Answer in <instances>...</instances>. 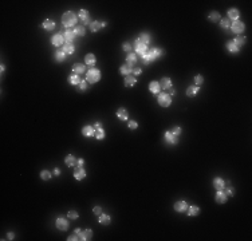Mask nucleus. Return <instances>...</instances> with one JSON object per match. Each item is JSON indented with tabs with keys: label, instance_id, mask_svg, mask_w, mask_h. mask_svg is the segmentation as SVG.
I'll return each instance as SVG.
<instances>
[{
	"label": "nucleus",
	"instance_id": "obj_1",
	"mask_svg": "<svg viewBox=\"0 0 252 241\" xmlns=\"http://www.w3.org/2000/svg\"><path fill=\"white\" fill-rule=\"evenodd\" d=\"M78 22V16L75 15L73 11H67L62 15V24L66 27V28H70L74 24H76Z\"/></svg>",
	"mask_w": 252,
	"mask_h": 241
},
{
	"label": "nucleus",
	"instance_id": "obj_2",
	"mask_svg": "<svg viewBox=\"0 0 252 241\" xmlns=\"http://www.w3.org/2000/svg\"><path fill=\"white\" fill-rule=\"evenodd\" d=\"M101 79V73L98 69H91L86 73V80L89 83H97Z\"/></svg>",
	"mask_w": 252,
	"mask_h": 241
},
{
	"label": "nucleus",
	"instance_id": "obj_3",
	"mask_svg": "<svg viewBox=\"0 0 252 241\" xmlns=\"http://www.w3.org/2000/svg\"><path fill=\"white\" fill-rule=\"evenodd\" d=\"M157 101H158V105L162 107H168L172 105V97L166 93H160L158 97H157Z\"/></svg>",
	"mask_w": 252,
	"mask_h": 241
},
{
	"label": "nucleus",
	"instance_id": "obj_4",
	"mask_svg": "<svg viewBox=\"0 0 252 241\" xmlns=\"http://www.w3.org/2000/svg\"><path fill=\"white\" fill-rule=\"evenodd\" d=\"M231 31L235 32V34H241L244 32V30H246V24H244L243 22H240V20H235V22L231 23Z\"/></svg>",
	"mask_w": 252,
	"mask_h": 241
},
{
	"label": "nucleus",
	"instance_id": "obj_5",
	"mask_svg": "<svg viewBox=\"0 0 252 241\" xmlns=\"http://www.w3.org/2000/svg\"><path fill=\"white\" fill-rule=\"evenodd\" d=\"M74 232L76 233V235L79 236V240H82V241H87V240H90L93 237V232L90 229H86V230H80V229H75Z\"/></svg>",
	"mask_w": 252,
	"mask_h": 241
},
{
	"label": "nucleus",
	"instance_id": "obj_6",
	"mask_svg": "<svg viewBox=\"0 0 252 241\" xmlns=\"http://www.w3.org/2000/svg\"><path fill=\"white\" fill-rule=\"evenodd\" d=\"M134 44H136V51H137V54H138V55H145V54L147 52V46L146 44H144L142 42H141L140 39H136V42H134Z\"/></svg>",
	"mask_w": 252,
	"mask_h": 241
},
{
	"label": "nucleus",
	"instance_id": "obj_7",
	"mask_svg": "<svg viewBox=\"0 0 252 241\" xmlns=\"http://www.w3.org/2000/svg\"><path fill=\"white\" fill-rule=\"evenodd\" d=\"M56 228L59 230H62V232H65V230L69 229V221L65 218V217H58L56 218Z\"/></svg>",
	"mask_w": 252,
	"mask_h": 241
},
{
	"label": "nucleus",
	"instance_id": "obj_8",
	"mask_svg": "<svg viewBox=\"0 0 252 241\" xmlns=\"http://www.w3.org/2000/svg\"><path fill=\"white\" fill-rule=\"evenodd\" d=\"M93 127H94V130H95V135H94V137H95L97 140H103V138H105V130L102 129V125H101V122L95 123Z\"/></svg>",
	"mask_w": 252,
	"mask_h": 241
},
{
	"label": "nucleus",
	"instance_id": "obj_9",
	"mask_svg": "<svg viewBox=\"0 0 252 241\" xmlns=\"http://www.w3.org/2000/svg\"><path fill=\"white\" fill-rule=\"evenodd\" d=\"M147 54L153 58V59H157V58H161L165 54V51L161 50V48H157V47H152V48L147 50Z\"/></svg>",
	"mask_w": 252,
	"mask_h": 241
},
{
	"label": "nucleus",
	"instance_id": "obj_10",
	"mask_svg": "<svg viewBox=\"0 0 252 241\" xmlns=\"http://www.w3.org/2000/svg\"><path fill=\"white\" fill-rule=\"evenodd\" d=\"M51 43L54 46H63L65 44V38H63V34L62 32H59V34H55V35L52 36V39H51Z\"/></svg>",
	"mask_w": 252,
	"mask_h": 241
},
{
	"label": "nucleus",
	"instance_id": "obj_11",
	"mask_svg": "<svg viewBox=\"0 0 252 241\" xmlns=\"http://www.w3.org/2000/svg\"><path fill=\"white\" fill-rule=\"evenodd\" d=\"M75 32H74V30L73 28H67L65 32H63V38H65L66 40V43H73V40L74 38H75Z\"/></svg>",
	"mask_w": 252,
	"mask_h": 241
},
{
	"label": "nucleus",
	"instance_id": "obj_12",
	"mask_svg": "<svg viewBox=\"0 0 252 241\" xmlns=\"http://www.w3.org/2000/svg\"><path fill=\"white\" fill-rule=\"evenodd\" d=\"M212 185H213V188L216 189L217 192L219 190H223L224 188H225V182L223 181V178H220V177H216L213 179V182H212Z\"/></svg>",
	"mask_w": 252,
	"mask_h": 241
},
{
	"label": "nucleus",
	"instance_id": "obj_13",
	"mask_svg": "<svg viewBox=\"0 0 252 241\" xmlns=\"http://www.w3.org/2000/svg\"><path fill=\"white\" fill-rule=\"evenodd\" d=\"M74 177H75V179L80 181V179H83V178L86 177V170H85L83 168H79V166H76L75 170H74Z\"/></svg>",
	"mask_w": 252,
	"mask_h": 241
},
{
	"label": "nucleus",
	"instance_id": "obj_14",
	"mask_svg": "<svg viewBox=\"0 0 252 241\" xmlns=\"http://www.w3.org/2000/svg\"><path fill=\"white\" fill-rule=\"evenodd\" d=\"M240 18V12H239V9H236V8H231V9H228V18L227 19H229V20H239Z\"/></svg>",
	"mask_w": 252,
	"mask_h": 241
},
{
	"label": "nucleus",
	"instance_id": "obj_15",
	"mask_svg": "<svg viewBox=\"0 0 252 241\" xmlns=\"http://www.w3.org/2000/svg\"><path fill=\"white\" fill-rule=\"evenodd\" d=\"M227 198H228V196H227L223 190H219V192L216 193V196H215V200H216L217 204H225V202H227Z\"/></svg>",
	"mask_w": 252,
	"mask_h": 241
},
{
	"label": "nucleus",
	"instance_id": "obj_16",
	"mask_svg": "<svg viewBox=\"0 0 252 241\" xmlns=\"http://www.w3.org/2000/svg\"><path fill=\"white\" fill-rule=\"evenodd\" d=\"M186 209H188V204L185 201H177L174 204V210H176V212L183 213V212H185Z\"/></svg>",
	"mask_w": 252,
	"mask_h": 241
},
{
	"label": "nucleus",
	"instance_id": "obj_17",
	"mask_svg": "<svg viewBox=\"0 0 252 241\" xmlns=\"http://www.w3.org/2000/svg\"><path fill=\"white\" fill-rule=\"evenodd\" d=\"M160 86H161V89H164V90H170L172 89V80H170V78H162L161 79V82H160Z\"/></svg>",
	"mask_w": 252,
	"mask_h": 241
},
{
	"label": "nucleus",
	"instance_id": "obj_18",
	"mask_svg": "<svg viewBox=\"0 0 252 241\" xmlns=\"http://www.w3.org/2000/svg\"><path fill=\"white\" fill-rule=\"evenodd\" d=\"M82 134L85 135V137H94L95 135V130H94L93 126H90V125H87L82 129Z\"/></svg>",
	"mask_w": 252,
	"mask_h": 241
},
{
	"label": "nucleus",
	"instance_id": "obj_19",
	"mask_svg": "<svg viewBox=\"0 0 252 241\" xmlns=\"http://www.w3.org/2000/svg\"><path fill=\"white\" fill-rule=\"evenodd\" d=\"M73 73L74 74H78V75H79V74H85L86 73V67L83 66L82 63H75L73 66Z\"/></svg>",
	"mask_w": 252,
	"mask_h": 241
},
{
	"label": "nucleus",
	"instance_id": "obj_20",
	"mask_svg": "<svg viewBox=\"0 0 252 241\" xmlns=\"http://www.w3.org/2000/svg\"><path fill=\"white\" fill-rule=\"evenodd\" d=\"M149 90H150V93H153V94H160V90H161L160 83H158V82H156V80L150 82V84H149Z\"/></svg>",
	"mask_w": 252,
	"mask_h": 241
},
{
	"label": "nucleus",
	"instance_id": "obj_21",
	"mask_svg": "<svg viewBox=\"0 0 252 241\" xmlns=\"http://www.w3.org/2000/svg\"><path fill=\"white\" fill-rule=\"evenodd\" d=\"M199 90H200V87L196 86V84H194V86H189L186 89V97H196Z\"/></svg>",
	"mask_w": 252,
	"mask_h": 241
},
{
	"label": "nucleus",
	"instance_id": "obj_22",
	"mask_svg": "<svg viewBox=\"0 0 252 241\" xmlns=\"http://www.w3.org/2000/svg\"><path fill=\"white\" fill-rule=\"evenodd\" d=\"M117 117H118V119H121V121H127L129 114H127L126 108H123V107L118 108V111H117Z\"/></svg>",
	"mask_w": 252,
	"mask_h": 241
},
{
	"label": "nucleus",
	"instance_id": "obj_23",
	"mask_svg": "<svg viewBox=\"0 0 252 241\" xmlns=\"http://www.w3.org/2000/svg\"><path fill=\"white\" fill-rule=\"evenodd\" d=\"M227 50L229 51V52H232V54H237L240 51V48L237 47L236 44H235V42L233 40H229V42L227 43Z\"/></svg>",
	"mask_w": 252,
	"mask_h": 241
},
{
	"label": "nucleus",
	"instance_id": "obj_24",
	"mask_svg": "<svg viewBox=\"0 0 252 241\" xmlns=\"http://www.w3.org/2000/svg\"><path fill=\"white\" fill-rule=\"evenodd\" d=\"M42 27L46 30V31H51V30H54V27H55V22H54V20H51V19H47V20H44V22H43Z\"/></svg>",
	"mask_w": 252,
	"mask_h": 241
},
{
	"label": "nucleus",
	"instance_id": "obj_25",
	"mask_svg": "<svg viewBox=\"0 0 252 241\" xmlns=\"http://www.w3.org/2000/svg\"><path fill=\"white\" fill-rule=\"evenodd\" d=\"M137 62V55L136 54H129V55L126 56V64L130 67H133L134 69V64Z\"/></svg>",
	"mask_w": 252,
	"mask_h": 241
},
{
	"label": "nucleus",
	"instance_id": "obj_26",
	"mask_svg": "<svg viewBox=\"0 0 252 241\" xmlns=\"http://www.w3.org/2000/svg\"><path fill=\"white\" fill-rule=\"evenodd\" d=\"M136 83H137V78L136 76H133V75L125 76V86L126 87H133Z\"/></svg>",
	"mask_w": 252,
	"mask_h": 241
},
{
	"label": "nucleus",
	"instance_id": "obj_27",
	"mask_svg": "<svg viewBox=\"0 0 252 241\" xmlns=\"http://www.w3.org/2000/svg\"><path fill=\"white\" fill-rule=\"evenodd\" d=\"M85 63L87 66H94V64L97 63V59H95V56H94V54H87L85 56Z\"/></svg>",
	"mask_w": 252,
	"mask_h": 241
},
{
	"label": "nucleus",
	"instance_id": "obj_28",
	"mask_svg": "<svg viewBox=\"0 0 252 241\" xmlns=\"http://www.w3.org/2000/svg\"><path fill=\"white\" fill-rule=\"evenodd\" d=\"M65 162H66V165L69 166V168H73V166H75V165H76V162H78V161H76L75 157H74L73 154H69V155L66 157Z\"/></svg>",
	"mask_w": 252,
	"mask_h": 241
},
{
	"label": "nucleus",
	"instance_id": "obj_29",
	"mask_svg": "<svg viewBox=\"0 0 252 241\" xmlns=\"http://www.w3.org/2000/svg\"><path fill=\"white\" fill-rule=\"evenodd\" d=\"M101 28H102V23L98 22V20H94V22H91V24H90V31L91 32H98Z\"/></svg>",
	"mask_w": 252,
	"mask_h": 241
},
{
	"label": "nucleus",
	"instance_id": "obj_30",
	"mask_svg": "<svg viewBox=\"0 0 252 241\" xmlns=\"http://www.w3.org/2000/svg\"><path fill=\"white\" fill-rule=\"evenodd\" d=\"M63 51H65L66 54H70V55H71V54L75 52V47H74L73 43H65V44H63Z\"/></svg>",
	"mask_w": 252,
	"mask_h": 241
},
{
	"label": "nucleus",
	"instance_id": "obj_31",
	"mask_svg": "<svg viewBox=\"0 0 252 241\" xmlns=\"http://www.w3.org/2000/svg\"><path fill=\"white\" fill-rule=\"evenodd\" d=\"M165 140H166V142H169V144H173V145L177 144V137L172 134V131H166V133H165Z\"/></svg>",
	"mask_w": 252,
	"mask_h": 241
},
{
	"label": "nucleus",
	"instance_id": "obj_32",
	"mask_svg": "<svg viewBox=\"0 0 252 241\" xmlns=\"http://www.w3.org/2000/svg\"><path fill=\"white\" fill-rule=\"evenodd\" d=\"M132 71H133V67L127 66V64H123V66L119 69V73L122 74V75H125V76L130 75V73H132Z\"/></svg>",
	"mask_w": 252,
	"mask_h": 241
},
{
	"label": "nucleus",
	"instance_id": "obj_33",
	"mask_svg": "<svg viewBox=\"0 0 252 241\" xmlns=\"http://www.w3.org/2000/svg\"><path fill=\"white\" fill-rule=\"evenodd\" d=\"M208 20H211V22H219V20H220V13L217 11L209 12V15H208Z\"/></svg>",
	"mask_w": 252,
	"mask_h": 241
},
{
	"label": "nucleus",
	"instance_id": "obj_34",
	"mask_svg": "<svg viewBox=\"0 0 252 241\" xmlns=\"http://www.w3.org/2000/svg\"><path fill=\"white\" fill-rule=\"evenodd\" d=\"M78 18L82 20V22H85V20L90 19V13H89V11H87V9H80L79 13H78Z\"/></svg>",
	"mask_w": 252,
	"mask_h": 241
},
{
	"label": "nucleus",
	"instance_id": "obj_35",
	"mask_svg": "<svg viewBox=\"0 0 252 241\" xmlns=\"http://www.w3.org/2000/svg\"><path fill=\"white\" fill-rule=\"evenodd\" d=\"M233 42H235V44L240 48V47L244 46V43H246V36H244V35H239L236 39H233Z\"/></svg>",
	"mask_w": 252,
	"mask_h": 241
},
{
	"label": "nucleus",
	"instance_id": "obj_36",
	"mask_svg": "<svg viewBox=\"0 0 252 241\" xmlns=\"http://www.w3.org/2000/svg\"><path fill=\"white\" fill-rule=\"evenodd\" d=\"M69 82L71 84H79L82 80H80V78H79L78 74H73V75L69 78Z\"/></svg>",
	"mask_w": 252,
	"mask_h": 241
},
{
	"label": "nucleus",
	"instance_id": "obj_37",
	"mask_svg": "<svg viewBox=\"0 0 252 241\" xmlns=\"http://www.w3.org/2000/svg\"><path fill=\"white\" fill-rule=\"evenodd\" d=\"M55 56H56V60H58V62H63V60L66 59V52L63 50H58L55 52Z\"/></svg>",
	"mask_w": 252,
	"mask_h": 241
},
{
	"label": "nucleus",
	"instance_id": "obj_38",
	"mask_svg": "<svg viewBox=\"0 0 252 241\" xmlns=\"http://www.w3.org/2000/svg\"><path fill=\"white\" fill-rule=\"evenodd\" d=\"M99 222L102 225H109L110 224V216L109 214H99Z\"/></svg>",
	"mask_w": 252,
	"mask_h": 241
},
{
	"label": "nucleus",
	"instance_id": "obj_39",
	"mask_svg": "<svg viewBox=\"0 0 252 241\" xmlns=\"http://www.w3.org/2000/svg\"><path fill=\"white\" fill-rule=\"evenodd\" d=\"M74 32H75V35H76V36H83V35L86 34L85 27H83V26H76L75 28H74Z\"/></svg>",
	"mask_w": 252,
	"mask_h": 241
},
{
	"label": "nucleus",
	"instance_id": "obj_40",
	"mask_svg": "<svg viewBox=\"0 0 252 241\" xmlns=\"http://www.w3.org/2000/svg\"><path fill=\"white\" fill-rule=\"evenodd\" d=\"M199 212H200V209H199V206H196V205H192L189 209H188V214L189 216H197L199 214Z\"/></svg>",
	"mask_w": 252,
	"mask_h": 241
},
{
	"label": "nucleus",
	"instance_id": "obj_41",
	"mask_svg": "<svg viewBox=\"0 0 252 241\" xmlns=\"http://www.w3.org/2000/svg\"><path fill=\"white\" fill-rule=\"evenodd\" d=\"M140 40L144 43V44H146V46H147V44L150 43V35H149V34H141Z\"/></svg>",
	"mask_w": 252,
	"mask_h": 241
},
{
	"label": "nucleus",
	"instance_id": "obj_42",
	"mask_svg": "<svg viewBox=\"0 0 252 241\" xmlns=\"http://www.w3.org/2000/svg\"><path fill=\"white\" fill-rule=\"evenodd\" d=\"M220 27H221V28H224V30L229 28V27H231L229 19H221V20H220Z\"/></svg>",
	"mask_w": 252,
	"mask_h": 241
},
{
	"label": "nucleus",
	"instance_id": "obj_43",
	"mask_svg": "<svg viewBox=\"0 0 252 241\" xmlns=\"http://www.w3.org/2000/svg\"><path fill=\"white\" fill-rule=\"evenodd\" d=\"M223 192L225 193V194H227L228 197L235 194V190H233V188H232V186H231V185H225V188L223 189Z\"/></svg>",
	"mask_w": 252,
	"mask_h": 241
},
{
	"label": "nucleus",
	"instance_id": "obj_44",
	"mask_svg": "<svg viewBox=\"0 0 252 241\" xmlns=\"http://www.w3.org/2000/svg\"><path fill=\"white\" fill-rule=\"evenodd\" d=\"M153 60H154V59H153V58L150 56L147 52L145 54V55H142V62H144V64H150V63L153 62Z\"/></svg>",
	"mask_w": 252,
	"mask_h": 241
},
{
	"label": "nucleus",
	"instance_id": "obj_45",
	"mask_svg": "<svg viewBox=\"0 0 252 241\" xmlns=\"http://www.w3.org/2000/svg\"><path fill=\"white\" fill-rule=\"evenodd\" d=\"M40 178L44 179V181L50 179V178H51V172H48V170H43V172H40Z\"/></svg>",
	"mask_w": 252,
	"mask_h": 241
},
{
	"label": "nucleus",
	"instance_id": "obj_46",
	"mask_svg": "<svg viewBox=\"0 0 252 241\" xmlns=\"http://www.w3.org/2000/svg\"><path fill=\"white\" fill-rule=\"evenodd\" d=\"M203 82H204V78L201 76V75H196L194 76V83H196V86H201L203 84Z\"/></svg>",
	"mask_w": 252,
	"mask_h": 241
},
{
	"label": "nucleus",
	"instance_id": "obj_47",
	"mask_svg": "<svg viewBox=\"0 0 252 241\" xmlns=\"http://www.w3.org/2000/svg\"><path fill=\"white\" fill-rule=\"evenodd\" d=\"M67 217H70V218H71V220H76L79 216H78V213H76L75 210H70V212H69V214H67Z\"/></svg>",
	"mask_w": 252,
	"mask_h": 241
},
{
	"label": "nucleus",
	"instance_id": "obj_48",
	"mask_svg": "<svg viewBox=\"0 0 252 241\" xmlns=\"http://www.w3.org/2000/svg\"><path fill=\"white\" fill-rule=\"evenodd\" d=\"M127 126H129L130 130H134V129L138 127V123H137L136 121H129V123H127Z\"/></svg>",
	"mask_w": 252,
	"mask_h": 241
},
{
	"label": "nucleus",
	"instance_id": "obj_49",
	"mask_svg": "<svg viewBox=\"0 0 252 241\" xmlns=\"http://www.w3.org/2000/svg\"><path fill=\"white\" fill-rule=\"evenodd\" d=\"M181 131H183V129L179 127V126H176V127H174L173 130H172V134H173V135H176V137H179V135L181 134Z\"/></svg>",
	"mask_w": 252,
	"mask_h": 241
},
{
	"label": "nucleus",
	"instance_id": "obj_50",
	"mask_svg": "<svg viewBox=\"0 0 252 241\" xmlns=\"http://www.w3.org/2000/svg\"><path fill=\"white\" fill-rule=\"evenodd\" d=\"M93 212H94V214L99 216V214H102V208H101V206H94Z\"/></svg>",
	"mask_w": 252,
	"mask_h": 241
},
{
	"label": "nucleus",
	"instance_id": "obj_51",
	"mask_svg": "<svg viewBox=\"0 0 252 241\" xmlns=\"http://www.w3.org/2000/svg\"><path fill=\"white\" fill-rule=\"evenodd\" d=\"M67 240H69V241H76V240H79V236L76 235L75 232H74L73 235H70V236H69V239H67Z\"/></svg>",
	"mask_w": 252,
	"mask_h": 241
},
{
	"label": "nucleus",
	"instance_id": "obj_52",
	"mask_svg": "<svg viewBox=\"0 0 252 241\" xmlns=\"http://www.w3.org/2000/svg\"><path fill=\"white\" fill-rule=\"evenodd\" d=\"M122 48H123V51H132V46H130V43H123V46H122Z\"/></svg>",
	"mask_w": 252,
	"mask_h": 241
},
{
	"label": "nucleus",
	"instance_id": "obj_53",
	"mask_svg": "<svg viewBox=\"0 0 252 241\" xmlns=\"http://www.w3.org/2000/svg\"><path fill=\"white\" fill-rule=\"evenodd\" d=\"M76 165H78L79 168H83V165H85V159H83V158H79V159H78V162H76Z\"/></svg>",
	"mask_w": 252,
	"mask_h": 241
},
{
	"label": "nucleus",
	"instance_id": "obj_54",
	"mask_svg": "<svg viewBox=\"0 0 252 241\" xmlns=\"http://www.w3.org/2000/svg\"><path fill=\"white\" fill-rule=\"evenodd\" d=\"M79 86H80V90H86V89H87V83L85 82V80H83V82H80Z\"/></svg>",
	"mask_w": 252,
	"mask_h": 241
},
{
	"label": "nucleus",
	"instance_id": "obj_55",
	"mask_svg": "<svg viewBox=\"0 0 252 241\" xmlns=\"http://www.w3.org/2000/svg\"><path fill=\"white\" fill-rule=\"evenodd\" d=\"M133 73L136 74V75H140V74L142 73V70H141V69H133Z\"/></svg>",
	"mask_w": 252,
	"mask_h": 241
},
{
	"label": "nucleus",
	"instance_id": "obj_56",
	"mask_svg": "<svg viewBox=\"0 0 252 241\" xmlns=\"http://www.w3.org/2000/svg\"><path fill=\"white\" fill-rule=\"evenodd\" d=\"M13 237H15V235H13V233H11V232L7 233V239H8V240H13Z\"/></svg>",
	"mask_w": 252,
	"mask_h": 241
},
{
	"label": "nucleus",
	"instance_id": "obj_57",
	"mask_svg": "<svg viewBox=\"0 0 252 241\" xmlns=\"http://www.w3.org/2000/svg\"><path fill=\"white\" fill-rule=\"evenodd\" d=\"M59 174H60V170L58 168H55V169H54V175H59Z\"/></svg>",
	"mask_w": 252,
	"mask_h": 241
}]
</instances>
